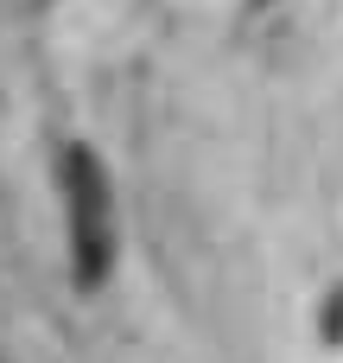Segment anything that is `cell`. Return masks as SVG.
<instances>
[{
  "mask_svg": "<svg viewBox=\"0 0 343 363\" xmlns=\"http://www.w3.org/2000/svg\"><path fill=\"white\" fill-rule=\"evenodd\" d=\"M64 179H70V204H76V217H70L76 223V262H83V281H89V274H102V255H108V236H102L108 191H102V172H95L89 153H70Z\"/></svg>",
  "mask_w": 343,
  "mask_h": 363,
  "instance_id": "1",
  "label": "cell"
}]
</instances>
